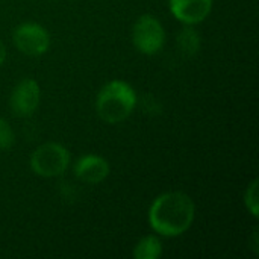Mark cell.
I'll list each match as a JSON object with an SVG mask.
<instances>
[{
    "label": "cell",
    "instance_id": "cell-4",
    "mask_svg": "<svg viewBox=\"0 0 259 259\" xmlns=\"http://www.w3.org/2000/svg\"><path fill=\"white\" fill-rule=\"evenodd\" d=\"M134 46L144 55L158 53L165 42V30L153 15H141L132 27Z\"/></svg>",
    "mask_w": 259,
    "mask_h": 259
},
{
    "label": "cell",
    "instance_id": "cell-7",
    "mask_svg": "<svg viewBox=\"0 0 259 259\" xmlns=\"http://www.w3.org/2000/svg\"><path fill=\"white\" fill-rule=\"evenodd\" d=\"M170 12L185 26L202 23L212 9V0H168Z\"/></svg>",
    "mask_w": 259,
    "mask_h": 259
},
{
    "label": "cell",
    "instance_id": "cell-8",
    "mask_svg": "<svg viewBox=\"0 0 259 259\" xmlns=\"http://www.w3.org/2000/svg\"><path fill=\"white\" fill-rule=\"evenodd\" d=\"M109 164L97 155H85L74 164V175L85 184H100L109 175Z\"/></svg>",
    "mask_w": 259,
    "mask_h": 259
},
{
    "label": "cell",
    "instance_id": "cell-5",
    "mask_svg": "<svg viewBox=\"0 0 259 259\" xmlns=\"http://www.w3.org/2000/svg\"><path fill=\"white\" fill-rule=\"evenodd\" d=\"M14 46L27 56H41L50 47L49 32L38 23H23L12 33Z\"/></svg>",
    "mask_w": 259,
    "mask_h": 259
},
{
    "label": "cell",
    "instance_id": "cell-6",
    "mask_svg": "<svg viewBox=\"0 0 259 259\" xmlns=\"http://www.w3.org/2000/svg\"><path fill=\"white\" fill-rule=\"evenodd\" d=\"M39 100H41V90L38 82L29 77L23 79L14 87L11 93V99H9L11 111L14 112V115L21 118L30 117L38 109Z\"/></svg>",
    "mask_w": 259,
    "mask_h": 259
},
{
    "label": "cell",
    "instance_id": "cell-3",
    "mask_svg": "<svg viewBox=\"0 0 259 259\" xmlns=\"http://www.w3.org/2000/svg\"><path fill=\"white\" fill-rule=\"evenodd\" d=\"M29 164L35 175L41 178H56L65 173L70 164V153L62 144L46 143L35 149Z\"/></svg>",
    "mask_w": 259,
    "mask_h": 259
},
{
    "label": "cell",
    "instance_id": "cell-1",
    "mask_svg": "<svg viewBox=\"0 0 259 259\" xmlns=\"http://www.w3.org/2000/svg\"><path fill=\"white\" fill-rule=\"evenodd\" d=\"M196 217L193 199L182 191L159 194L149 209L150 228L162 237H179L187 232Z\"/></svg>",
    "mask_w": 259,
    "mask_h": 259
},
{
    "label": "cell",
    "instance_id": "cell-10",
    "mask_svg": "<svg viewBox=\"0 0 259 259\" xmlns=\"http://www.w3.org/2000/svg\"><path fill=\"white\" fill-rule=\"evenodd\" d=\"M178 44H179V49L182 50V53L193 56L200 49V35L191 26H187L181 30V33L178 36Z\"/></svg>",
    "mask_w": 259,
    "mask_h": 259
},
{
    "label": "cell",
    "instance_id": "cell-13",
    "mask_svg": "<svg viewBox=\"0 0 259 259\" xmlns=\"http://www.w3.org/2000/svg\"><path fill=\"white\" fill-rule=\"evenodd\" d=\"M5 59H6V47H5V44L0 41V65L5 62Z\"/></svg>",
    "mask_w": 259,
    "mask_h": 259
},
{
    "label": "cell",
    "instance_id": "cell-9",
    "mask_svg": "<svg viewBox=\"0 0 259 259\" xmlns=\"http://www.w3.org/2000/svg\"><path fill=\"white\" fill-rule=\"evenodd\" d=\"M162 253V244L158 237L147 235L141 238L134 247L135 259H158Z\"/></svg>",
    "mask_w": 259,
    "mask_h": 259
},
{
    "label": "cell",
    "instance_id": "cell-11",
    "mask_svg": "<svg viewBox=\"0 0 259 259\" xmlns=\"http://www.w3.org/2000/svg\"><path fill=\"white\" fill-rule=\"evenodd\" d=\"M244 205L247 208V211L256 219L259 215V203H258V181H253L246 193H244Z\"/></svg>",
    "mask_w": 259,
    "mask_h": 259
},
{
    "label": "cell",
    "instance_id": "cell-12",
    "mask_svg": "<svg viewBox=\"0 0 259 259\" xmlns=\"http://www.w3.org/2000/svg\"><path fill=\"white\" fill-rule=\"evenodd\" d=\"M15 143V135L9 123L0 117V150H9Z\"/></svg>",
    "mask_w": 259,
    "mask_h": 259
},
{
    "label": "cell",
    "instance_id": "cell-2",
    "mask_svg": "<svg viewBox=\"0 0 259 259\" xmlns=\"http://www.w3.org/2000/svg\"><path fill=\"white\" fill-rule=\"evenodd\" d=\"M137 106V93L124 80L108 82L97 94L96 111L99 117L111 124L124 121Z\"/></svg>",
    "mask_w": 259,
    "mask_h": 259
}]
</instances>
